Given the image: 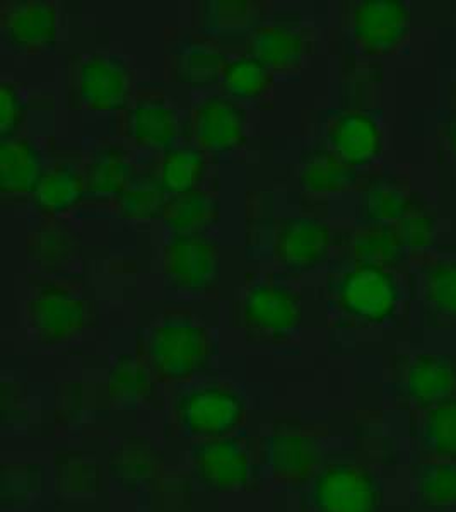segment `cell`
Listing matches in <instances>:
<instances>
[{"instance_id":"cell-1","label":"cell","mask_w":456,"mask_h":512,"mask_svg":"<svg viewBox=\"0 0 456 512\" xmlns=\"http://www.w3.org/2000/svg\"><path fill=\"white\" fill-rule=\"evenodd\" d=\"M214 338L207 326L188 315H166L142 337L144 362L154 378L187 381L211 366Z\"/></svg>"},{"instance_id":"cell-2","label":"cell","mask_w":456,"mask_h":512,"mask_svg":"<svg viewBox=\"0 0 456 512\" xmlns=\"http://www.w3.org/2000/svg\"><path fill=\"white\" fill-rule=\"evenodd\" d=\"M67 105L94 113H120L134 98V77L125 60L108 53L67 59Z\"/></svg>"},{"instance_id":"cell-3","label":"cell","mask_w":456,"mask_h":512,"mask_svg":"<svg viewBox=\"0 0 456 512\" xmlns=\"http://www.w3.org/2000/svg\"><path fill=\"white\" fill-rule=\"evenodd\" d=\"M234 320L253 342L279 344L298 332L303 323V301L286 284L260 280L241 292Z\"/></svg>"},{"instance_id":"cell-4","label":"cell","mask_w":456,"mask_h":512,"mask_svg":"<svg viewBox=\"0 0 456 512\" xmlns=\"http://www.w3.org/2000/svg\"><path fill=\"white\" fill-rule=\"evenodd\" d=\"M334 296L351 320L383 325L397 315L402 291L392 268L354 263L335 282Z\"/></svg>"},{"instance_id":"cell-5","label":"cell","mask_w":456,"mask_h":512,"mask_svg":"<svg viewBox=\"0 0 456 512\" xmlns=\"http://www.w3.org/2000/svg\"><path fill=\"white\" fill-rule=\"evenodd\" d=\"M31 335L43 345H60L81 335L93 321L86 297L62 284H41L26 301Z\"/></svg>"},{"instance_id":"cell-6","label":"cell","mask_w":456,"mask_h":512,"mask_svg":"<svg viewBox=\"0 0 456 512\" xmlns=\"http://www.w3.org/2000/svg\"><path fill=\"white\" fill-rule=\"evenodd\" d=\"M182 431L190 437L217 439L233 434L246 417V403L238 391L224 384H205L185 391L175 405Z\"/></svg>"},{"instance_id":"cell-7","label":"cell","mask_w":456,"mask_h":512,"mask_svg":"<svg viewBox=\"0 0 456 512\" xmlns=\"http://www.w3.org/2000/svg\"><path fill=\"white\" fill-rule=\"evenodd\" d=\"M163 274L173 291L207 294L221 277L219 248L205 234H173L164 246Z\"/></svg>"},{"instance_id":"cell-8","label":"cell","mask_w":456,"mask_h":512,"mask_svg":"<svg viewBox=\"0 0 456 512\" xmlns=\"http://www.w3.org/2000/svg\"><path fill=\"white\" fill-rule=\"evenodd\" d=\"M311 504L315 512H381L383 489L364 466L334 463L316 473Z\"/></svg>"},{"instance_id":"cell-9","label":"cell","mask_w":456,"mask_h":512,"mask_svg":"<svg viewBox=\"0 0 456 512\" xmlns=\"http://www.w3.org/2000/svg\"><path fill=\"white\" fill-rule=\"evenodd\" d=\"M117 130L135 146L164 152L176 146L182 125L178 111L166 94L156 89H142L118 113Z\"/></svg>"},{"instance_id":"cell-10","label":"cell","mask_w":456,"mask_h":512,"mask_svg":"<svg viewBox=\"0 0 456 512\" xmlns=\"http://www.w3.org/2000/svg\"><path fill=\"white\" fill-rule=\"evenodd\" d=\"M188 134L205 154H233L248 139V113L240 103L214 94L190 111Z\"/></svg>"},{"instance_id":"cell-11","label":"cell","mask_w":456,"mask_h":512,"mask_svg":"<svg viewBox=\"0 0 456 512\" xmlns=\"http://www.w3.org/2000/svg\"><path fill=\"white\" fill-rule=\"evenodd\" d=\"M0 33L14 52H48L59 40V7L50 0H2Z\"/></svg>"},{"instance_id":"cell-12","label":"cell","mask_w":456,"mask_h":512,"mask_svg":"<svg viewBox=\"0 0 456 512\" xmlns=\"http://www.w3.org/2000/svg\"><path fill=\"white\" fill-rule=\"evenodd\" d=\"M410 23L404 0H361L352 7V40L368 55H388L409 36Z\"/></svg>"},{"instance_id":"cell-13","label":"cell","mask_w":456,"mask_h":512,"mask_svg":"<svg viewBox=\"0 0 456 512\" xmlns=\"http://www.w3.org/2000/svg\"><path fill=\"white\" fill-rule=\"evenodd\" d=\"M311 52V31L298 19L269 18L246 38V53L264 62L274 74L298 72Z\"/></svg>"},{"instance_id":"cell-14","label":"cell","mask_w":456,"mask_h":512,"mask_svg":"<svg viewBox=\"0 0 456 512\" xmlns=\"http://www.w3.org/2000/svg\"><path fill=\"white\" fill-rule=\"evenodd\" d=\"M332 229L315 217H289L279 222L272 255L287 272L303 274L320 267L332 250Z\"/></svg>"},{"instance_id":"cell-15","label":"cell","mask_w":456,"mask_h":512,"mask_svg":"<svg viewBox=\"0 0 456 512\" xmlns=\"http://www.w3.org/2000/svg\"><path fill=\"white\" fill-rule=\"evenodd\" d=\"M193 475L207 490L245 489L252 478V460L236 437L205 439L192 451Z\"/></svg>"},{"instance_id":"cell-16","label":"cell","mask_w":456,"mask_h":512,"mask_svg":"<svg viewBox=\"0 0 456 512\" xmlns=\"http://www.w3.org/2000/svg\"><path fill=\"white\" fill-rule=\"evenodd\" d=\"M327 142L328 149L347 166L366 168L381 156L383 132L368 111H342L327 123Z\"/></svg>"},{"instance_id":"cell-17","label":"cell","mask_w":456,"mask_h":512,"mask_svg":"<svg viewBox=\"0 0 456 512\" xmlns=\"http://www.w3.org/2000/svg\"><path fill=\"white\" fill-rule=\"evenodd\" d=\"M229 57L221 41L211 36H185L176 43L168 59V74L173 81L192 89L219 86Z\"/></svg>"},{"instance_id":"cell-18","label":"cell","mask_w":456,"mask_h":512,"mask_svg":"<svg viewBox=\"0 0 456 512\" xmlns=\"http://www.w3.org/2000/svg\"><path fill=\"white\" fill-rule=\"evenodd\" d=\"M270 4L264 0H200L193 4L195 30L214 40L252 35L269 19Z\"/></svg>"},{"instance_id":"cell-19","label":"cell","mask_w":456,"mask_h":512,"mask_svg":"<svg viewBox=\"0 0 456 512\" xmlns=\"http://www.w3.org/2000/svg\"><path fill=\"white\" fill-rule=\"evenodd\" d=\"M265 461L277 480L299 485L315 475L320 449L315 439L298 429H277L265 441Z\"/></svg>"},{"instance_id":"cell-20","label":"cell","mask_w":456,"mask_h":512,"mask_svg":"<svg viewBox=\"0 0 456 512\" xmlns=\"http://www.w3.org/2000/svg\"><path fill=\"white\" fill-rule=\"evenodd\" d=\"M405 393L410 402L426 410L455 398V359L450 355H417L405 373Z\"/></svg>"},{"instance_id":"cell-21","label":"cell","mask_w":456,"mask_h":512,"mask_svg":"<svg viewBox=\"0 0 456 512\" xmlns=\"http://www.w3.org/2000/svg\"><path fill=\"white\" fill-rule=\"evenodd\" d=\"M43 156L35 142L24 137L2 139L0 144V193L2 197H26L45 173Z\"/></svg>"},{"instance_id":"cell-22","label":"cell","mask_w":456,"mask_h":512,"mask_svg":"<svg viewBox=\"0 0 456 512\" xmlns=\"http://www.w3.org/2000/svg\"><path fill=\"white\" fill-rule=\"evenodd\" d=\"M24 248L28 260L47 274L64 272L76 263L81 253L76 231L59 222H47L33 229Z\"/></svg>"},{"instance_id":"cell-23","label":"cell","mask_w":456,"mask_h":512,"mask_svg":"<svg viewBox=\"0 0 456 512\" xmlns=\"http://www.w3.org/2000/svg\"><path fill=\"white\" fill-rule=\"evenodd\" d=\"M86 195L82 171L71 164L59 163L45 169L31 193V202L43 216L57 217L79 207Z\"/></svg>"},{"instance_id":"cell-24","label":"cell","mask_w":456,"mask_h":512,"mask_svg":"<svg viewBox=\"0 0 456 512\" xmlns=\"http://www.w3.org/2000/svg\"><path fill=\"white\" fill-rule=\"evenodd\" d=\"M134 176L129 154L115 144L96 147L82 168V178L89 197L115 200L129 187Z\"/></svg>"},{"instance_id":"cell-25","label":"cell","mask_w":456,"mask_h":512,"mask_svg":"<svg viewBox=\"0 0 456 512\" xmlns=\"http://www.w3.org/2000/svg\"><path fill=\"white\" fill-rule=\"evenodd\" d=\"M209 173V159L197 146H175L158 159L154 176L168 197L202 188Z\"/></svg>"},{"instance_id":"cell-26","label":"cell","mask_w":456,"mask_h":512,"mask_svg":"<svg viewBox=\"0 0 456 512\" xmlns=\"http://www.w3.org/2000/svg\"><path fill=\"white\" fill-rule=\"evenodd\" d=\"M159 453L151 443L144 439H125L113 449L108 460V470L113 482L129 492L146 489L147 485L158 477Z\"/></svg>"},{"instance_id":"cell-27","label":"cell","mask_w":456,"mask_h":512,"mask_svg":"<svg viewBox=\"0 0 456 512\" xmlns=\"http://www.w3.org/2000/svg\"><path fill=\"white\" fill-rule=\"evenodd\" d=\"M219 216L221 205L216 193L199 188L168 197L161 219L175 234H205L216 226Z\"/></svg>"},{"instance_id":"cell-28","label":"cell","mask_w":456,"mask_h":512,"mask_svg":"<svg viewBox=\"0 0 456 512\" xmlns=\"http://www.w3.org/2000/svg\"><path fill=\"white\" fill-rule=\"evenodd\" d=\"M219 88L236 103H257L274 89V72L250 53L229 57L224 65Z\"/></svg>"},{"instance_id":"cell-29","label":"cell","mask_w":456,"mask_h":512,"mask_svg":"<svg viewBox=\"0 0 456 512\" xmlns=\"http://www.w3.org/2000/svg\"><path fill=\"white\" fill-rule=\"evenodd\" d=\"M298 180L306 192L340 193L356 185L357 169L347 166L330 149H313L299 163Z\"/></svg>"},{"instance_id":"cell-30","label":"cell","mask_w":456,"mask_h":512,"mask_svg":"<svg viewBox=\"0 0 456 512\" xmlns=\"http://www.w3.org/2000/svg\"><path fill=\"white\" fill-rule=\"evenodd\" d=\"M108 393L122 407H141L154 395V374L134 355H120L108 373Z\"/></svg>"},{"instance_id":"cell-31","label":"cell","mask_w":456,"mask_h":512,"mask_svg":"<svg viewBox=\"0 0 456 512\" xmlns=\"http://www.w3.org/2000/svg\"><path fill=\"white\" fill-rule=\"evenodd\" d=\"M166 202L168 195L159 185L158 178L151 173L134 176L129 187L113 200V205L122 219L142 222L161 219Z\"/></svg>"},{"instance_id":"cell-32","label":"cell","mask_w":456,"mask_h":512,"mask_svg":"<svg viewBox=\"0 0 456 512\" xmlns=\"http://www.w3.org/2000/svg\"><path fill=\"white\" fill-rule=\"evenodd\" d=\"M405 253L395 226H373L368 224L357 231L351 239V255L356 263L392 268Z\"/></svg>"},{"instance_id":"cell-33","label":"cell","mask_w":456,"mask_h":512,"mask_svg":"<svg viewBox=\"0 0 456 512\" xmlns=\"http://www.w3.org/2000/svg\"><path fill=\"white\" fill-rule=\"evenodd\" d=\"M359 209L368 224L397 226L414 209V202L402 188L390 181H375L364 190Z\"/></svg>"},{"instance_id":"cell-34","label":"cell","mask_w":456,"mask_h":512,"mask_svg":"<svg viewBox=\"0 0 456 512\" xmlns=\"http://www.w3.org/2000/svg\"><path fill=\"white\" fill-rule=\"evenodd\" d=\"M421 443L439 460L456 461V396L426 410Z\"/></svg>"},{"instance_id":"cell-35","label":"cell","mask_w":456,"mask_h":512,"mask_svg":"<svg viewBox=\"0 0 456 512\" xmlns=\"http://www.w3.org/2000/svg\"><path fill=\"white\" fill-rule=\"evenodd\" d=\"M417 495L434 511L456 507V461H434L417 473Z\"/></svg>"},{"instance_id":"cell-36","label":"cell","mask_w":456,"mask_h":512,"mask_svg":"<svg viewBox=\"0 0 456 512\" xmlns=\"http://www.w3.org/2000/svg\"><path fill=\"white\" fill-rule=\"evenodd\" d=\"M424 299L436 315L456 323V260L436 263L427 270Z\"/></svg>"},{"instance_id":"cell-37","label":"cell","mask_w":456,"mask_h":512,"mask_svg":"<svg viewBox=\"0 0 456 512\" xmlns=\"http://www.w3.org/2000/svg\"><path fill=\"white\" fill-rule=\"evenodd\" d=\"M57 485L64 494H89L100 489V468L82 454H60L55 463Z\"/></svg>"},{"instance_id":"cell-38","label":"cell","mask_w":456,"mask_h":512,"mask_svg":"<svg viewBox=\"0 0 456 512\" xmlns=\"http://www.w3.org/2000/svg\"><path fill=\"white\" fill-rule=\"evenodd\" d=\"M43 489V468L35 465H11L2 468L0 497L7 507L28 502Z\"/></svg>"},{"instance_id":"cell-39","label":"cell","mask_w":456,"mask_h":512,"mask_svg":"<svg viewBox=\"0 0 456 512\" xmlns=\"http://www.w3.org/2000/svg\"><path fill=\"white\" fill-rule=\"evenodd\" d=\"M395 229L400 241L404 243L405 250L421 251L433 245L436 231L433 216L427 210L417 209L416 205L402 221L398 222Z\"/></svg>"},{"instance_id":"cell-40","label":"cell","mask_w":456,"mask_h":512,"mask_svg":"<svg viewBox=\"0 0 456 512\" xmlns=\"http://www.w3.org/2000/svg\"><path fill=\"white\" fill-rule=\"evenodd\" d=\"M23 122L24 99L19 89L12 82H0V137H16Z\"/></svg>"},{"instance_id":"cell-41","label":"cell","mask_w":456,"mask_h":512,"mask_svg":"<svg viewBox=\"0 0 456 512\" xmlns=\"http://www.w3.org/2000/svg\"><path fill=\"white\" fill-rule=\"evenodd\" d=\"M448 144H450L451 151H453L456 158V120L451 123V127L448 128Z\"/></svg>"}]
</instances>
